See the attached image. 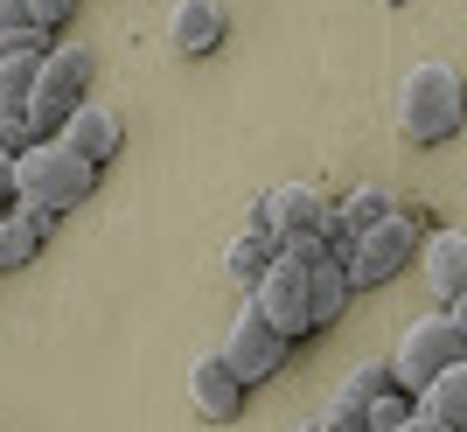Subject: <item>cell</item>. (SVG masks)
<instances>
[{
	"label": "cell",
	"mask_w": 467,
	"mask_h": 432,
	"mask_svg": "<svg viewBox=\"0 0 467 432\" xmlns=\"http://www.w3.org/2000/svg\"><path fill=\"white\" fill-rule=\"evenodd\" d=\"M91 77H98V49H91V42H63V49L42 57L36 91H28V126H36V139L63 133V118L91 98Z\"/></svg>",
	"instance_id": "277c9868"
},
{
	"label": "cell",
	"mask_w": 467,
	"mask_h": 432,
	"mask_svg": "<svg viewBox=\"0 0 467 432\" xmlns=\"http://www.w3.org/2000/svg\"><path fill=\"white\" fill-rule=\"evenodd\" d=\"M419 237H426V223L411 210H390L384 223H370V231H356L349 258H342V273H349V293L356 286H384V279H398L411 265V252H419Z\"/></svg>",
	"instance_id": "5b68a950"
},
{
	"label": "cell",
	"mask_w": 467,
	"mask_h": 432,
	"mask_svg": "<svg viewBox=\"0 0 467 432\" xmlns=\"http://www.w3.org/2000/svg\"><path fill=\"white\" fill-rule=\"evenodd\" d=\"M0 36H36L28 28V0H0Z\"/></svg>",
	"instance_id": "603a6c76"
},
{
	"label": "cell",
	"mask_w": 467,
	"mask_h": 432,
	"mask_svg": "<svg viewBox=\"0 0 467 432\" xmlns=\"http://www.w3.org/2000/svg\"><path fill=\"white\" fill-rule=\"evenodd\" d=\"M411 412L432 418V426H447V432H467V363H447L432 384H419V391H411Z\"/></svg>",
	"instance_id": "4fadbf2b"
},
{
	"label": "cell",
	"mask_w": 467,
	"mask_h": 432,
	"mask_svg": "<svg viewBox=\"0 0 467 432\" xmlns=\"http://www.w3.org/2000/svg\"><path fill=\"white\" fill-rule=\"evenodd\" d=\"M0 202H15V154L0 147Z\"/></svg>",
	"instance_id": "cb8c5ba5"
},
{
	"label": "cell",
	"mask_w": 467,
	"mask_h": 432,
	"mask_svg": "<svg viewBox=\"0 0 467 432\" xmlns=\"http://www.w3.org/2000/svg\"><path fill=\"white\" fill-rule=\"evenodd\" d=\"M447 363H467V321H461V307H432V314H419L405 334H398V349H390V384L411 397L419 384H432V376L447 370Z\"/></svg>",
	"instance_id": "3957f363"
},
{
	"label": "cell",
	"mask_w": 467,
	"mask_h": 432,
	"mask_svg": "<svg viewBox=\"0 0 467 432\" xmlns=\"http://www.w3.org/2000/svg\"><path fill=\"white\" fill-rule=\"evenodd\" d=\"M411 418V397L405 391H384V397H370L363 405V432H398Z\"/></svg>",
	"instance_id": "d6986e66"
},
{
	"label": "cell",
	"mask_w": 467,
	"mask_h": 432,
	"mask_svg": "<svg viewBox=\"0 0 467 432\" xmlns=\"http://www.w3.org/2000/svg\"><path fill=\"white\" fill-rule=\"evenodd\" d=\"M258 321L273 334H286V342H300V334H314L307 328V265H293V258H273L265 273L252 279V300H244Z\"/></svg>",
	"instance_id": "8992f818"
},
{
	"label": "cell",
	"mask_w": 467,
	"mask_h": 432,
	"mask_svg": "<svg viewBox=\"0 0 467 432\" xmlns=\"http://www.w3.org/2000/svg\"><path fill=\"white\" fill-rule=\"evenodd\" d=\"M231 15H223V0H175V15H168V42H175L182 57H210L216 42H223Z\"/></svg>",
	"instance_id": "7c38bea8"
},
{
	"label": "cell",
	"mask_w": 467,
	"mask_h": 432,
	"mask_svg": "<svg viewBox=\"0 0 467 432\" xmlns=\"http://www.w3.org/2000/svg\"><path fill=\"white\" fill-rule=\"evenodd\" d=\"M342 307H349V273H342V258H321V265H307V328H328V321H342Z\"/></svg>",
	"instance_id": "9a60e30c"
},
{
	"label": "cell",
	"mask_w": 467,
	"mask_h": 432,
	"mask_svg": "<svg viewBox=\"0 0 467 432\" xmlns=\"http://www.w3.org/2000/svg\"><path fill=\"white\" fill-rule=\"evenodd\" d=\"M384 7H405V0H384Z\"/></svg>",
	"instance_id": "484cf974"
},
{
	"label": "cell",
	"mask_w": 467,
	"mask_h": 432,
	"mask_svg": "<svg viewBox=\"0 0 467 432\" xmlns=\"http://www.w3.org/2000/svg\"><path fill=\"white\" fill-rule=\"evenodd\" d=\"M398 133H405L411 147H447V139L461 133V77H453V63H419V70H405Z\"/></svg>",
	"instance_id": "7a4b0ae2"
},
{
	"label": "cell",
	"mask_w": 467,
	"mask_h": 432,
	"mask_svg": "<svg viewBox=\"0 0 467 432\" xmlns=\"http://www.w3.org/2000/svg\"><path fill=\"white\" fill-rule=\"evenodd\" d=\"M384 391H398L384 355H370V363H356V370L342 376V397H349V405H370V397H384Z\"/></svg>",
	"instance_id": "ac0fdd59"
},
{
	"label": "cell",
	"mask_w": 467,
	"mask_h": 432,
	"mask_svg": "<svg viewBox=\"0 0 467 432\" xmlns=\"http://www.w3.org/2000/svg\"><path fill=\"white\" fill-rule=\"evenodd\" d=\"M91 189H98V168L78 160L63 139H36V147H21V154H15V202H21V210L63 216V210H78Z\"/></svg>",
	"instance_id": "6da1fadb"
},
{
	"label": "cell",
	"mask_w": 467,
	"mask_h": 432,
	"mask_svg": "<svg viewBox=\"0 0 467 432\" xmlns=\"http://www.w3.org/2000/svg\"><path fill=\"white\" fill-rule=\"evenodd\" d=\"M419 258H426V286L440 293V307H461V293H467V231L447 223L440 237H419Z\"/></svg>",
	"instance_id": "8fae6325"
},
{
	"label": "cell",
	"mask_w": 467,
	"mask_h": 432,
	"mask_svg": "<svg viewBox=\"0 0 467 432\" xmlns=\"http://www.w3.org/2000/svg\"><path fill=\"white\" fill-rule=\"evenodd\" d=\"M258 223H265V231L279 237V244H286V237H300V231H314V223H321V216H328V196H321V189H314V181H279L273 196L258 202Z\"/></svg>",
	"instance_id": "ba28073f"
},
{
	"label": "cell",
	"mask_w": 467,
	"mask_h": 432,
	"mask_svg": "<svg viewBox=\"0 0 467 432\" xmlns=\"http://www.w3.org/2000/svg\"><path fill=\"white\" fill-rule=\"evenodd\" d=\"M0 147L21 154V147H36V126H28V105H0Z\"/></svg>",
	"instance_id": "44dd1931"
},
{
	"label": "cell",
	"mask_w": 467,
	"mask_h": 432,
	"mask_svg": "<svg viewBox=\"0 0 467 432\" xmlns=\"http://www.w3.org/2000/svg\"><path fill=\"white\" fill-rule=\"evenodd\" d=\"M398 432H447V426H432V418H419V412H411V418H405Z\"/></svg>",
	"instance_id": "d4e9b609"
},
{
	"label": "cell",
	"mask_w": 467,
	"mask_h": 432,
	"mask_svg": "<svg viewBox=\"0 0 467 432\" xmlns=\"http://www.w3.org/2000/svg\"><path fill=\"white\" fill-rule=\"evenodd\" d=\"M307 426H314V432H363V405H349V397L335 391L328 405H321V412L307 418Z\"/></svg>",
	"instance_id": "ffe728a7"
},
{
	"label": "cell",
	"mask_w": 467,
	"mask_h": 432,
	"mask_svg": "<svg viewBox=\"0 0 467 432\" xmlns=\"http://www.w3.org/2000/svg\"><path fill=\"white\" fill-rule=\"evenodd\" d=\"M70 21V0H28V28H36L42 42H49V28H63Z\"/></svg>",
	"instance_id": "7402d4cb"
},
{
	"label": "cell",
	"mask_w": 467,
	"mask_h": 432,
	"mask_svg": "<svg viewBox=\"0 0 467 432\" xmlns=\"http://www.w3.org/2000/svg\"><path fill=\"white\" fill-rule=\"evenodd\" d=\"M273 258H279V237L265 231V223H258V216H252V223H244V231L231 237V252H223V273H231L237 286H252V279L265 273V265H273Z\"/></svg>",
	"instance_id": "2e32d148"
},
{
	"label": "cell",
	"mask_w": 467,
	"mask_h": 432,
	"mask_svg": "<svg viewBox=\"0 0 467 432\" xmlns=\"http://www.w3.org/2000/svg\"><path fill=\"white\" fill-rule=\"evenodd\" d=\"M49 231H57V216H42V210H0V273H21L28 258L49 244Z\"/></svg>",
	"instance_id": "5bb4252c"
},
{
	"label": "cell",
	"mask_w": 467,
	"mask_h": 432,
	"mask_svg": "<svg viewBox=\"0 0 467 432\" xmlns=\"http://www.w3.org/2000/svg\"><path fill=\"white\" fill-rule=\"evenodd\" d=\"M390 210H398V202H390L384 181H363V189H349V202H342V223H349V231H370V223H384Z\"/></svg>",
	"instance_id": "e0dca14e"
},
{
	"label": "cell",
	"mask_w": 467,
	"mask_h": 432,
	"mask_svg": "<svg viewBox=\"0 0 467 432\" xmlns=\"http://www.w3.org/2000/svg\"><path fill=\"white\" fill-rule=\"evenodd\" d=\"M189 405L202 418H216V426H231V418L244 412V384L223 370V355H216V349H202L189 363Z\"/></svg>",
	"instance_id": "30bf717a"
},
{
	"label": "cell",
	"mask_w": 467,
	"mask_h": 432,
	"mask_svg": "<svg viewBox=\"0 0 467 432\" xmlns=\"http://www.w3.org/2000/svg\"><path fill=\"white\" fill-rule=\"evenodd\" d=\"M216 355H223V370L252 391V384H273V376H279V363L293 355V342L273 334L252 307H237V321H231V334H223V349H216Z\"/></svg>",
	"instance_id": "52a82bcc"
},
{
	"label": "cell",
	"mask_w": 467,
	"mask_h": 432,
	"mask_svg": "<svg viewBox=\"0 0 467 432\" xmlns=\"http://www.w3.org/2000/svg\"><path fill=\"white\" fill-rule=\"evenodd\" d=\"M57 139H63V147H70V154H78V160H91V168H105V160L119 154V139H126V126H119V112H112V105L84 98L78 112L63 118V133H57Z\"/></svg>",
	"instance_id": "9c48e42d"
}]
</instances>
